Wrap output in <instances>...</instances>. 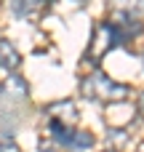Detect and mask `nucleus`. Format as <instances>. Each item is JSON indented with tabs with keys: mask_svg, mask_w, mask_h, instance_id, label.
Wrapping results in <instances>:
<instances>
[{
	"mask_svg": "<svg viewBox=\"0 0 144 152\" xmlns=\"http://www.w3.org/2000/svg\"><path fill=\"white\" fill-rule=\"evenodd\" d=\"M83 96L94 99V102H104V104H112V102H123L131 96V88L126 83H118L112 80L110 75H104L102 69H94L86 80H83Z\"/></svg>",
	"mask_w": 144,
	"mask_h": 152,
	"instance_id": "1",
	"label": "nucleus"
},
{
	"mask_svg": "<svg viewBox=\"0 0 144 152\" xmlns=\"http://www.w3.org/2000/svg\"><path fill=\"white\" fill-rule=\"evenodd\" d=\"M118 45H123V40H120V32L115 29V24L112 21H99L91 32V40H88V48H86V61L99 64Z\"/></svg>",
	"mask_w": 144,
	"mask_h": 152,
	"instance_id": "2",
	"label": "nucleus"
},
{
	"mask_svg": "<svg viewBox=\"0 0 144 152\" xmlns=\"http://www.w3.org/2000/svg\"><path fill=\"white\" fill-rule=\"evenodd\" d=\"M112 16L110 19H128V21H142L144 19V0H107Z\"/></svg>",
	"mask_w": 144,
	"mask_h": 152,
	"instance_id": "3",
	"label": "nucleus"
},
{
	"mask_svg": "<svg viewBox=\"0 0 144 152\" xmlns=\"http://www.w3.org/2000/svg\"><path fill=\"white\" fill-rule=\"evenodd\" d=\"M0 96H3V99H8V102H24V99L29 96L27 80H24V77H19V72H16V75L3 77V83H0Z\"/></svg>",
	"mask_w": 144,
	"mask_h": 152,
	"instance_id": "4",
	"label": "nucleus"
},
{
	"mask_svg": "<svg viewBox=\"0 0 144 152\" xmlns=\"http://www.w3.org/2000/svg\"><path fill=\"white\" fill-rule=\"evenodd\" d=\"M43 112L48 115V120H59L64 126H75L77 123V110L69 99H61V102H53L48 107H43Z\"/></svg>",
	"mask_w": 144,
	"mask_h": 152,
	"instance_id": "5",
	"label": "nucleus"
},
{
	"mask_svg": "<svg viewBox=\"0 0 144 152\" xmlns=\"http://www.w3.org/2000/svg\"><path fill=\"white\" fill-rule=\"evenodd\" d=\"M21 67V53L16 51V45L11 40H3L0 37V75H16Z\"/></svg>",
	"mask_w": 144,
	"mask_h": 152,
	"instance_id": "6",
	"label": "nucleus"
},
{
	"mask_svg": "<svg viewBox=\"0 0 144 152\" xmlns=\"http://www.w3.org/2000/svg\"><path fill=\"white\" fill-rule=\"evenodd\" d=\"M53 0H11V13L19 19H32L37 13H43Z\"/></svg>",
	"mask_w": 144,
	"mask_h": 152,
	"instance_id": "7",
	"label": "nucleus"
},
{
	"mask_svg": "<svg viewBox=\"0 0 144 152\" xmlns=\"http://www.w3.org/2000/svg\"><path fill=\"white\" fill-rule=\"evenodd\" d=\"M0 152H19L13 139V118L0 115Z\"/></svg>",
	"mask_w": 144,
	"mask_h": 152,
	"instance_id": "8",
	"label": "nucleus"
},
{
	"mask_svg": "<svg viewBox=\"0 0 144 152\" xmlns=\"http://www.w3.org/2000/svg\"><path fill=\"white\" fill-rule=\"evenodd\" d=\"M94 142H96V136H94L91 131H77V128H75V136H72L69 150L83 152V150H88V147H94Z\"/></svg>",
	"mask_w": 144,
	"mask_h": 152,
	"instance_id": "9",
	"label": "nucleus"
},
{
	"mask_svg": "<svg viewBox=\"0 0 144 152\" xmlns=\"http://www.w3.org/2000/svg\"><path fill=\"white\" fill-rule=\"evenodd\" d=\"M136 110H139V115L144 118V91L139 94V102H136Z\"/></svg>",
	"mask_w": 144,
	"mask_h": 152,
	"instance_id": "10",
	"label": "nucleus"
},
{
	"mask_svg": "<svg viewBox=\"0 0 144 152\" xmlns=\"http://www.w3.org/2000/svg\"><path fill=\"white\" fill-rule=\"evenodd\" d=\"M75 3H86V0H75Z\"/></svg>",
	"mask_w": 144,
	"mask_h": 152,
	"instance_id": "11",
	"label": "nucleus"
},
{
	"mask_svg": "<svg viewBox=\"0 0 144 152\" xmlns=\"http://www.w3.org/2000/svg\"><path fill=\"white\" fill-rule=\"evenodd\" d=\"M107 152H118V150H107Z\"/></svg>",
	"mask_w": 144,
	"mask_h": 152,
	"instance_id": "12",
	"label": "nucleus"
},
{
	"mask_svg": "<svg viewBox=\"0 0 144 152\" xmlns=\"http://www.w3.org/2000/svg\"><path fill=\"white\" fill-rule=\"evenodd\" d=\"M142 64H144V56H142Z\"/></svg>",
	"mask_w": 144,
	"mask_h": 152,
	"instance_id": "13",
	"label": "nucleus"
}]
</instances>
